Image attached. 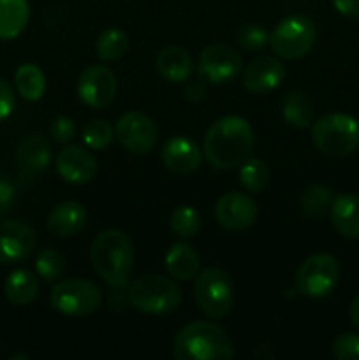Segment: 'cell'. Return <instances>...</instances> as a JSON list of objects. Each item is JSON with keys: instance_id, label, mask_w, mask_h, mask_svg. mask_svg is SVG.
Returning a JSON list of instances; mask_svg holds the SVG:
<instances>
[{"instance_id": "cell-1", "label": "cell", "mask_w": 359, "mask_h": 360, "mask_svg": "<svg viewBox=\"0 0 359 360\" xmlns=\"http://www.w3.org/2000/svg\"><path fill=\"white\" fill-rule=\"evenodd\" d=\"M253 148V130L241 116H224L213 122L204 136L203 151L206 160L217 169L239 167L250 158Z\"/></svg>"}, {"instance_id": "cell-2", "label": "cell", "mask_w": 359, "mask_h": 360, "mask_svg": "<svg viewBox=\"0 0 359 360\" xmlns=\"http://www.w3.org/2000/svg\"><path fill=\"white\" fill-rule=\"evenodd\" d=\"M90 259L109 287L115 290L127 287L134 266V248L127 234L116 229L102 231L92 243Z\"/></svg>"}, {"instance_id": "cell-3", "label": "cell", "mask_w": 359, "mask_h": 360, "mask_svg": "<svg viewBox=\"0 0 359 360\" xmlns=\"http://www.w3.org/2000/svg\"><path fill=\"white\" fill-rule=\"evenodd\" d=\"M172 354L178 360H231L234 357V348L222 327L199 320L187 323L176 334Z\"/></svg>"}, {"instance_id": "cell-4", "label": "cell", "mask_w": 359, "mask_h": 360, "mask_svg": "<svg viewBox=\"0 0 359 360\" xmlns=\"http://www.w3.org/2000/svg\"><path fill=\"white\" fill-rule=\"evenodd\" d=\"M312 141L327 157H347L359 148V120L345 112L322 116L313 123Z\"/></svg>"}, {"instance_id": "cell-5", "label": "cell", "mask_w": 359, "mask_h": 360, "mask_svg": "<svg viewBox=\"0 0 359 360\" xmlns=\"http://www.w3.org/2000/svg\"><path fill=\"white\" fill-rule=\"evenodd\" d=\"M127 299L130 306L148 315H168L182 304V290L169 278L144 274L130 283Z\"/></svg>"}, {"instance_id": "cell-6", "label": "cell", "mask_w": 359, "mask_h": 360, "mask_svg": "<svg viewBox=\"0 0 359 360\" xmlns=\"http://www.w3.org/2000/svg\"><path fill=\"white\" fill-rule=\"evenodd\" d=\"M194 297L204 315L210 319H224L234 302V285L220 267H208L196 276Z\"/></svg>"}, {"instance_id": "cell-7", "label": "cell", "mask_w": 359, "mask_h": 360, "mask_svg": "<svg viewBox=\"0 0 359 360\" xmlns=\"http://www.w3.org/2000/svg\"><path fill=\"white\" fill-rule=\"evenodd\" d=\"M317 39V28L305 14L284 18L270 35L275 55L284 60H299L308 55Z\"/></svg>"}, {"instance_id": "cell-8", "label": "cell", "mask_w": 359, "mask_h": 360, "mask_svg": "<svg viewBox=\"0 0 359 360\" xmlns=\"http://www.w3.org/2000/svg\"><path fill=\"white\" fill-rule=\"evenodd\" d=\"M49 302L62 315L81 319V316H88L97 311L102 302V295L92 281L81 280V278H67L53 287Z\"/></svg>"}, {"instance_id": "cell-9", "label": "cell", "mask_w": 359, "mask_h": 360, "mask_svg": "<svg viewBox=\"0 0 359 360\" xmlns=\"http://www.w3.org/2000/svg\"><path fill=\"white\" fill-rule=\"evenodd\" d=\"M340 280L338 260L329 253H315L299 266L296 273V290L306 297H326L336 288Z\"/></svg>"}, {"instance_id": "cell-10", "label": "cell", "mask_w": 359, "mask_h": 360, "mask_svg": "<svg viewBox=\"0 0 359 360\" xmlns=\"http://www.w3.org/2000/svg\"><path fill=\"white\" fill-rule=\"evenodd\" d=\"M241 55L234 48L220 42L206 46L197 60V72L201 79L211 84L229 83L241 72Z\"/></svg>"}, {"instance_id": "cell-11", "label": "cell", "mask_w": 359, "mask_h": 360, "mask_svg": "<svg viewBox=\"0 0 359 360\" xmlns=\"http://www.w3.org/2000/svg\"><path fill=\"white\" fill-rule=\"evenodd\" d=\"M115 136L130 153L144 155L157 144V127L144 112L130 111L120 116L115 125Z\"/></svg>"}, {"instance_id": "cell-12", "label": "cell", "mask_w": 359, "mask_h": 360, "mask_svg": "<svg viewBox=\"0 0 359 360\" xmlns=\"http://www.w3.org/2000/svg\"><path fill=\"white\" fill-rule=\"evenodd\" d=\"M118 84L109 67L88 65L77 79V95L92 109H102L115 98Z\"/></svg>"}, {"instance_id": "cell-13", "label": "cell", "mask_w": 359, "mask_h": 360, "mask_svg": "<svg viewBox=\"0 0 359 360\" xmlns=\"http://www.w3.org/2000/svg\"><path fill=\"white\" fill-rule=\"evenodd\" d=\"M215 218L227 231H245L256 221L257 204L246 193L229 192L215 204Z\"/></svg>"}, {"instance_id": "cell-14", "label": "cell", "mask_w": 359, "mask_h": 360, "mask_svg": "<svg viewBox=\"0 0 359 360\" xmlns=\"http://www.w3.org/2000/svg\"><path fill=\"white\" fill-rule=\"evenodd\" d=\"M55 167L60 178L73 185H84L97 174V160L94 155L76 144H67L58 151Z\"/></svg>"}, {"instance_id": "cell-15", "label": "cell", "mask_w": 359, "mask_h": 360, "mask_svg": "<svg viewBox=\"0 0 359 360\" xmlns=\"http://www.w3.org/2000/svg\"><path fill=\"white\" fill-rule=\"evenodd\" d=\"M35 248V232L27 224L7 220L0 224V264H16L30 257Z\"/></svg>"}, {"instance_id": "cell-16", "label": "cell", "mask_w": 359, "mask_h": 360, "mask_svg": "<svg viewBox=\"0 0 359 360\" xmlns=\"http://www.w3.org/2000/svg\"><path fill=\"white\" fill-rule=\"evenodd\" d=\"M285 77V69L282 62L275 56H259L252 60L243 70V86L250 94H270L282 84Z\"/></svg>"}, {"instance_id": "cell-17", "label": "cell", "mask_w": 359, "mask_h": 360, "mask_svg": "<svg viewBox=\"0 0 359 360\" xmlns=\"http://www.w3.org/2000/svg\"><path fill=\"white\" fill-rule=\"evenodd\" d=\"M162 162L176 174H190L197 171L203 162V153L192 139L185 136H175L162 146Z\"/></svg>"}, {"instance_id": "cell-18", "label": "cell", "mask_w": 359, "mask_h": 360, "mask_svg": "<svg viewBox=\"0 0 359 360\" xmlns=\"http://www.w3.org/2000/svg\"><path fill=\"white\" fill-rule=\"evenodd\" d=\"M51 162V148L48 141L41 136H30L18 146L16 165L20 179H34L35 176L44 172Z\"/></svg>"}, {"instance_id": "cell-19", "label": "cell", "mask_w": 359, "mask_h": 360, "mask_svg": "<svg viewBox=\"0 0 359 360\" xmlns=\"http://www.w3.org/2000/svg\"><path fill=\"white\" fill-rule=\"evenodd\" d=\"M87 224V210L80 202L74 200H65L60 202L49 211L48 227L49 234L55 238H73L77 232L83 231Z\"/></svg>"}, {"instance_id": "cell-20", "label": "cell", "mask_w": 359, "mask_h": 360, "mask_svg": "<svg viewBox=\"0 0 359 360\" xmlns=\"http://www.w3.org/2000/svg\"><path fill=\"white\" fill-rule=\"evenodd\" d=\"M331 224L338 234L348 239H359V195L340 193L331 202Z\"/></svg>"}, {"instance_id": "cell-21", "label": "cell", "mask_w": 359, "mask_h": 360, "mask_svg": "<svg viewBox=\"0 0 359 360\" xmlns=\"http://www.w3.org/2000/svg\"><path fill=\"white\" fill-rule=\"evenodd\" d=\"M155 63H157L158 74L171 83H183L192 76V56L180 46H168L160 49Z\"/></svg>"}, {"instance_id": "cell-22", "label": "cell", "mask_w": 359, "mask_h": 360, "mask_svg": "<svg viewBox=\"0 0 359 360\" xmlns=\"http://www.w3.org/2000/svg\"><path fill=\"white\" fill-rule=\"evenodd\" d=\"M165 269L175 280L190 281L199 271V257L189 243H175L165 253Z\"/></svg>"}, {"instance_id": "cell-23", "label": "cell", "mask_w": 359, "mask_h": 360, "mask_svg": "<svg viewBox=\"0 0 359 360\" xmlns=\"http://www.w3.org/2000/svg\"><path fill=\"white\" fill-rule=\"evenodd\" d=\"M28 0H0V41H13L27 28Z\"/></svg>"}, {"instance_id": "cell-24", "label": "cell", "mask_w": 359, "mask_h": 360, "mask_svg": "<svg viewBox=\"0 0 359 360\" xmlns=\"http://www.w3.org/2000/svg\"><path fill=\"white\" fill-rule=\"evenodd\" d=\"M4 294L14 306L30 304L39 294L37 276L28 269L13 271L4 283Z\"/></svg>"}, {"instance_id": "cell-25", "label": "cell", "mask_w": 359, "mask_h": 360, "mask_svg": "<svg viewBox=\"0 0 359 360\" xmlns=\"http://www.w3.org/2000/svg\"><path fill=\"white\" fill-rule=\"evenodd\" d=\"M282 116L296 129H308L313 120V104L303 91H291L282 102Z\"/></svg>"}, {"instance_id": "cell-26", "label": "cell", "mask_w": 359, "mask_h": 360, "mask_svg": "<svg viewBox=\"0 0 359 360\" xmlns=\"http://www.w3.org/2000/svg\"><path fill=\"white\" fill-rule=\"evenodd\" d=\"M14 84L16 90L25 101L35 102L44 95L46 90V77L42 70L34 63H23L18 67L14 74Z\"/></svg>"}, {"instance_id": "cell-27", "label": "cell", "mask_w": 359, "mask_h": 360, "mask_svg": "<svg viewBox=\"0 0 359 360\" xmlns=\"http://www.w3.org/2000/svg\"><path fill=\"white\" fill-rule=\"evenodd\" d=\"M127 46H129V41H127L125 32H122L120 28H108L97 37L95 51H97L99 58L104 62H115L125 55Z\"/></svg>"}, {"instance_id": "cell-28", "label": "cell", "mask_w": 359, "mask_h": 360, "mask_svg": "<svg viewBox=\"0 0 359 360\" xmlns=\"http://www.w3.org/2000/svg\"><path fill=\"white\" fill-rule=\"evenodd\" d=\"M333 202V190L326 185H313L303 192L299 206L306 217H322Z\"/></svg>"}, {"instance_id": "cell-29", "label": "cell", "mask_w": 359, "mask_h": 360, "mask_svg": "<svg viewBox=\"0 0 359 360\" xmlns=\"http://www.w3.org/2000/svg\"><path fill=\"white\" fill-rule=\"evenodd\" d=\"M239 181L248 192H263L270 183V169L259 158H246L239 165Z\"/></svg>"}, {"instance_id": "cell-30", "label": "cell", "mask_w": 359, "mask_h": 360, "mask_svg": "<svg viewBox=\"0 0 359 360\" xmlns=\"http://www.w3.org/2000/svg\"><path fill=\"white\" fill-rule=\"evenodd\" d=\"M84 146L90 150H104L115 137V129L106 120H90L81 130Z\"/></svg>"}, {"instance_id": "cell-31", "label": "cell", "mask_w": 359, "mask_h": 360, "mask_svg": "<svg viewBox=\"0 0 359 360\" xmlns=\"http://www.w3.org/2000/svg\"><path fill=\"white\" fill-rule=\"evenodd\" d=\"M171 231L176 236L183 239H190L199 232L201 229V214L197 213V210L190 206H180L176 207L175 213L171 214Z\"/></svg>"}, {"instance_id": "cell-32", "label": "cell", "mask_w": 359, "mask_h": 360, "mask_svg": "<svg viewBox=\"0 0 359 360\" xmlns=\"http://www.w3.org/2000/svg\"><path fill=\"white\" fill-rule=\"evenodd\" d=\"M35 271L48 283L58 281L65 273V259L56 250H44L39 253L37 260H35Z\"/></svg>"}, {"instance_id": "cell-33", "label": "cell", "mask_w": 359, "mask_h": 360, "mask_svg": "<svg viewBox=\"0 0 359 360\" xmlns=\"http://www.w3.org/2000/svg\"><path fill=\"white\" fill-rule=\"evenodd\" d=\"M270 32L260 25H245L238 32V42L243 49L250 53L263 51L270 44Z\"/></svg>"}, {"instance_id": "cell-34", "label": "cell", "mask_w": 359, "mask_h": 360, "mask_svg": "<svg viewBox=\"0 0 359 360\" xmlns=\"http://www.w3.org/2000/svg\"><path fill=\"white\" fill-rule=\"evenodd\" d=\"M333 354L340 360H359V334H338L333 341Z\"/></svg>"}, {"instance_id": "cell-35", "label": "cell", "mask_w": 359, "mask_h": 360, "mask_svg": "<svg viewBox=\"0 0 359 360\" xmlns=\"http://www.w3.org/2000/svg\"><path fill=\"white\" fill-rule=\"evenodd\" d=\"M49 134H51L53 141H56V143L69 144L76 137L77 127L69 116H58V118L53 120L51 127H49Z\"/></svg>"}, {"instance_id": "cell-36", "label": "cell", "mask_w": 359, "mask_h": 360, "mask_svg": "<svg viewBox=\"0 0 359 360\" xmlns=\"http://www.w3.org/2000/svg\"><path fill=\"white\" fill-rule=\"evenodd\" d=\"M14 197H16V190H14L13 179L6 172L0 171V217L9 213L14 204Z\"/></svg>"}, {"instance_id": "cell-37", "label": "cell", "mask_w": 359, "mask_h": 360, "mask_svg": "<svg viewBox=\"0 0 359 360\" xmlns=\"http://www.w3.org/2000/svg\"><path fill=\"white\" fill-rule=\"evenodd\" d=\"M14 109V94L9 83L0 77V120H6Z\"/></svg>"}, {"instance_id": "cell-38", "label": "cell", "mask_w": 359, "mask_h": 360, "mask_svg": "<svg viewBox=\"0 0 359 360\" xmlns=\"http://www.w3.org/2000/svg\"><path fill=\"white\" fill-rule=\"evenodd\" d=\"M334 9L347 18H359V0H331Z\"/></svg>"}, {"instance_id": "cell-39", "label": "cell", "mask_w": 359, "mask_h": 360, "mask_svg": "<svg viewBox=\"0 0 359 360\" xmlns=\"http://www.w3.org/2000/svg\"><path fill=\"white\" fill-rule=\"evenodd\" d=\"M206 94V88H204L203 81H190L185 88V97L187 101L190 102H197L204 97Z\"/></svg>"}, {"instance_id": "cell-40", "label": "cell", "mask_w": 359, "mask_h": 360, "mask_svg": "<svg viewBox=\"0 0 359 360\" xmlns=\"http://www.w3.org/2000/svg\"><path fill=\"white\" fill-rule=\"evenodd\" d=\"M351 320L355 327L359 329V295L352 301L351 304Z\"/></svg>"}]
</instances>
